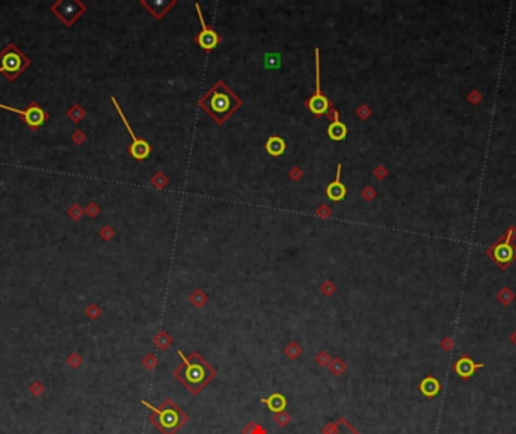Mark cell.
<instances>
[{"label":"cell","mask_w":516,"mask_h":434,"mask_svg":"<svg viewBox=\"0 0 516 434\" xmlns=\"http://www.w3.org/2000/svg\"><path fill=\"white\" fill-rule=\"evenodd\" d=\"M180 356L183 358V362L174 371V376L190 394L196 395L216 377V371L198 353H192L189 358H184L183 353H180Z\"/></svg>","instance_id":"1"},{"label":"cell","mask_w":516,"mask_h":434,"mask_svg":"<svg viewBox=\"0 0 516 434\" xmlns=\"http://www.w3.org/2000/svg\"><path fill=\"white\" fill-rule=\"evenodd\" d=\"M148 407L153 410L150 415V422L162 434H175L187 422V415L172 400H166L159 407Z\"/></svg>","instance_id":"2"},{"label":"cell","mask_w":516,"mask_h":434,"mask_svg":"<svg viewBox=\"0 0 516 434\" xmlns=\"http://www.w3.org/2000/svg\"><path fill=\"white\" fill-rule=\"evenodd\" d=\"M515 238L516 228L509 226L506 232L486 249V256L491 261H494L501 270H507L516 259V246L513 243Z\"/></svg>","instance_id":"3"},{"label":"cell","mask_w":516,"mask_h":434,"mask_svg":"<svg viewBox=\"0 0 516 434\" xmlns=\"http://www.w3.org/2000/svg\"><path fill=\"white\" fill-rule=\"evenodd\" d=\"M30 66V60L20 48H17L14 44H8L3 51L0 53V72L9 80L14 81L17 77L24 72L26 68Z\"/></svg>","instance_id":"4"},{"label":"cell","mask_w":516,"mask_h":434,"mask_svg":"<svg viewBox=\"0 0 516 434\" xmlns=\"http://www.w3.org/2000/svg\"><path fill=\"white\" fill-rule=\"evenodd\" d=\"M0 109H5V110H9V112H14L17 115H20L30 130H38L48 119V113H45V110L38 103H30L24 110L15 109V107H9V106H5V104L0 103Z\"/></svg>","instance_id":"5"},{"label":"cell","mask_w":516,"mask_h":434,"mask_svg":"<svg viewBox=\"0 0 516 434\" xmlns=\"http://www.w3.org/2000/svg\"><path fill=\"white\" fill-rule=\"evenodd\" d=\"M50 9L65 26H71L86 11L85 5L77 0H71V2L60 0V2L53 3Z\"/></svg>","instance_id":"6"},{"label":"cell","mask_w":516,"mask_h":434,"mask_svg":"<svg viewBox=\"0 0 516 434\" xmlns=\"http://www.w3.org/2000/svg\"><path fill=\"white\" fill-rule=\"evenodd\" d=\"M112 103H113V106H115V109H116L118 115L121 116V119H122V122H124L125 128L128 130V133H130L131 139H133V145L130 146V154H131V157H133V158H136V160H143V158H146V157L150 155V152H151V146H150V143H148V142H145V140H142V139H139V137H136V134L133 133V130H131L130 124H128V121H127V118H125V115L122 113V109L119 107V104L116 103V100H115L113 97H112Z\"/></svg>","instance_id":"7"},{"label":"cell","mask_w":516,"mask_h":434,"mask_svg":"<svg viewBox=\"0 0 516 434\" xmlns=\"http://www.w3.org/2000/svg\"><path fill=\"white\" fill-rule=\"evenodd\" d=\"M308 107L314 115H323L329 109L328 98L322 94L320 88V60H319V48H316V94L308 101Z\"/></svg>","instance_id":"8"},{"label":"cell","mask_w":516,"mask_h":434,"mask_svg":"<svg viewBox=\"0 0 516 434\" xmlns=\"http://www.w3.org/2000/svg\"><path fill=\"white\" fill-rule=\"evenodd\" d=\"M195 8H196V12H198V17H199V21H201V27H202V30H201V33L198 35V38H196V41H198V44L204 48V50H211V48H214L216 45H217V42H219V36H217V33L213 30V29H210L207 24H205V21H204V17H202V12H201V6L196 3L195 5Z\"/></svg>","instance_id":"9"},{"label":"cell","mask_w":516,"mask_h":434,"mask_svg":"<svg viewBox=\"0 0 516 434\" xmlns=\"http://www.w3.org/2000/svg\"><path fill=\"white\" fill-rule=\"evenodd\" d=\"M479 368H483V364H476V362H474L471 358H468V356H462V358L456 362V365H455L456 374H458L459 377H462V379L471 377V376L476 373V370H479Z\"/></svg>","instance_id":"10"},{"label":"cell","mask_w":516,"mask_h":434,"mask_svg":"<svg viewBox=\"0 0 516 434\" xmlns=\"http://www.w3.org/2000/svg\"><path fill=\"white\" fill-rule=\"evenodd\" d=\"M340 177H341V164H338L335 181L331 183V184L328 186V189H326V196H328L331 201H335V202L343 201V199L346 198V193H347V190H346L344 184L341 183Z\"/></svg>","instance_id":"11"},{"label":"cell","mask_w":516,"mask_h":434,"mask_svg":"<svg viewBox=\"0 0 516 434\" xmlns=\"http://www.w3.org/2000/svg\"><path fill=\"white\" fill-rule=\"evenodd\" d=\"M322 434H359L358 430H355L346 419H338L337 422L328 424Z\"/></svg>","instance_id":"12"},{"label":"cell","mask_w":516,"mask_h":434,"mask_svg":"<svg viewBox=\"0 0 516 434\" xmlns=\"http://www.w3.org/2000/svg\"><path fill=\"white\" fill-rule=\"evenodd\" d=\"M211 112L214 113H225L230 109V98L224 94H214L210 103Z\"/></svg>","instance_id":"13"},{"label":"cell","mask_w":516,"mask_h":434,"mask_svg":"<svg viewBox=\"0 0 516 434\" xmlns=\"http://www.w3.org/2000/svg\"><path fill=\"white\" fill-rule=\"evenodd\" d=\"M420 389H421V392H423L426 397L432 398V397H435V395L439 392V389H441V385H439V382H438L436 379H433V377H427V379H424V380L421 382V385H420Z\"/></svg>","instance_id":"14"},{"label":"cell","mask_w":516,"mask_h":434,"mask_svg":"<svg viewBox=\"0 0 516 434\" xmlns=\"http://www.w3.org/2000/svg\"><path fill=\"white\" fill-rule=\"evenodd\" d=\"M328 134H329V137H331L332 140H337V142H340V140L346 139V136H347V127H346L343 122H340V121H335V122H332V124L329 125V128H328Z\"/></svg>","instance_id":"15"},{"label":"cell","mask_w":516,"mask_h":434,"mask_svg":"<svg viewBox=\"0 0 516 434\" xmlns=\"http://www.w3.org/2000/svg\"><path fill=\"white\" fill-rule=\"evenodd\" d=\"M266 148H267V152H269V154H272V155L278 157V155H281V154L285 151V142H284L281 137H276V136H273V137H270V139H269V142H267Z\"/></svg>","instance_id":"16"},{"label":"cell","mask_w":516,"mask_h":434,"mask_svg":"<svg viewBox=\"0 0 516 434\" xmlns=\"http://www.w3.org/2000/svg\"><path fill=\"white\" fill-rule=\"evenodd\" d=\"M29 392L33 398H41L45 392V386L41 382H32L29 386Z\"/></svg>","instance_id":"17"},{"label":"cell","mask_w":516,"mask_h":434,"mask_svg":"<svg viewBox=\"0 0 516 434\" xmlns=\"http://www.w3.org/2000/svg\"><path fill=\"white\" fill-rule=\"evenodd\" d=\"M68 118H71L74 122H80V119L85 116V112H83V109L79 106V104H74L69 110H68Z\"/></svg>","instance_id":"18"},{"label":"cell","mask_w":516,"mask_h":434,"mask_svg":"<svg viewBox=\"0 0 516 434\" xmlns=\"http://www.w3.org/2000/svg\"><path fill=\"white\" fill-rule=\"evenodd\" d=\"M66 364H68V367H71L72 370H76V368H79V367L82 365V358H80L77 353H71V355L68 356V359H66Z\"/></svg>","instance_id":"19"},{"label":"cell","mask_w":516,"mask_h":434,"mask_svg":"<svg viewBox=\"0 0 516 434\" xmlns=\"http://www.w3.org/2000/svg\"><path fill=\"white\" fill-rule=\"evenodd\" d=\"M68 214H69V216H71V217H72L74 220H77V219L80 217V214H82V210H80V207H79V205L76 204V205H74V207H72V208H71V210L68 211Z\"/></svg>","instance_id":"20"},{"label":"cell","mask_w":516,"mask_h":434,"mask_svg":"<svg viewBox=\"0 0 516 434\" xmlns=\"http://www.w3.org/2000/svg\"><path fill=\"white\" fill-rule=\"evenodd\" d=\"M86 314H88V317H89V318H97V317H98V314H100V311H98V308H97V306L91 305V306L86 309Z\"/></svg>","instance_id":"21"},{"label":"cell","mask_w":516,"mask_h":434,"mask_svg":"<svg viewBox=\"0 0 516 434\" xmlns=\"http://www.w3.org/2000/svg\"><path fill=\"white\" fill-rule=\"evenodd\" d=\"M76 133H77V134H76V136H74V137H72V139H74V140H76V142H77V143H79V142H80V140H82V139H83V140H85V137H80V134H82V131H76Z\"/></svg>","instance_id":"22"}]
</instances>
